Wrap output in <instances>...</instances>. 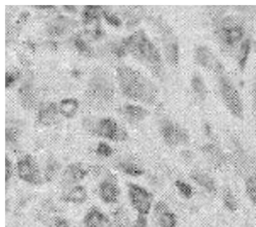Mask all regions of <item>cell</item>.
Instances as JSON below:
<instances>
[{"mask_svg":"<svg viewBox=\"0 0 256 227\" xmlns=\"http://www.w3.org/2000/svg\"><path fill=\"white\" fill-rule=\"evenodd\" d=\"M190 178L196 184L205 190L210 192L214 191V180L208 174L202 172H194L191 174Z\"/></svg>","mask_w":256,"mask_h":227,"instance_id":"cell-23","label":"cell"},{"mask_svg":"<svg viewBox=\"0 0 256 227\" xmlns=\"http://www.w3.org/2000/svg\"><path fill=\"white\" fill-rule=\"evenodd\" d=\"M220 96L228 111L233 116L240 118L244 114V106L240 94L231 80L220 75L218 82Z\"/></svg>","mask_w":256,"mask_h":227,"instance_id":"cell-7","label":"cell"},{"mask_svg":"<svg viewBox=\"0 0 256 227\" xmlns=\"http://www.w3.org/2000/svg\"><path fill=\"white\" fill-rule=\"evenodd\" d=\"M127 192L130 202L138 214L148 215L152 206V194L145 188L134 182L127 184Z\"/></svg>","mask_w":256,"mask_h":227,"instance_id":"cell-8","label":"cell"},{"mask_svg":"<svg viewBox=\"0 0 256 227\" xmlns=\"http://www.w3.org/2000/svg\"><path fill=\"white\" fill-rule=\"evenodd\" d=\"M147 216L138 214V216L134 220L133 227H148Z\"/></svg>","mask_w":256,"mask_h":227,"instance_id":"cell-30","label":"cell"},{"mask_svg":"<svg viewBox=\"0 0 256 227\" xmlns=\"http://www.w3.org/2000/svg\"><path fill=\"white\" fill-rule=\"evenodd\" d=\"M158 130L162 141L170 147L184 146L190 140L188 130L180 124L169 118H163L160 121Z\"/></svg>","mask_w":256,"mask_h":227,"instance_id":"cell-6","label":"cell"},{"mask_svg":"<svg viewBox=\"0 0 256 227\" xmlns=\"http://www.w3.org/2000/svg\"><path fill=\"white\" fill-rule=\"evenodd\" d=\"M190 88L194 96L200 100H204L208 94V88L206 80L199 72L195 71L190 79Z\"/></svg>","mask_w":256,"mask_h":227,"instance_id":"cell-21","label":"cell"},{"mask_svg":"<svg viewBox=\"0 0 256 227\" xmlns=\"http://www.w3.org/2000/svg\"><path fill=\"white\" fill-rule=\"evenodd\" d=\"M58 115V104L53 103L45 104L40 108L36 119L40 124L49 126L55 122Z\"/></svg>","mask_w":256,"mask_h":227,"instance_id":"cell-18","label":"cell"},{"mask_svg":"<svg viewBox=\"0 0 256 227\" xmlns=\"http://www.w3.org/2000/svg\"><path fill=\"white\" fill-rule=\"evenodd\" d=\"M126 55L150 68L160 64L162 54L153 40L143 30H138L122 39Z\"/></svg>","mask_w":256,"mask_h":227,"instance_id":"cell-2","label":"cell"},{"mask_svg":"<svg viewBox=\"0 0 256 227\" xmlns=\"http://www.w3.org/2000/svg\"><path fill=\"white\" fill-rule=\"evenodd\" d=\"M15 173V165L14 164L11 159L8 156L5 158V180L6 184L12 179Z\"/></svg>","mask_w":256,"mask_h":227,"instance_id":"cell-26","label":"cell"},{"mask_svg":"<svg viewBox=\"0 0 256 227\" xmlns=\"http://www.w3.org/2000/svg\"><path fill=\"white\" fill-rule=\"evenodd\" d=\"M116 167L122 174L132 177H139L145 173V170L142 165L130 158H125L118 160Z\"/></svg>","mask_w":256,"mask_h":227,"instance_id":"cell-19","label":"cell"},{"mask_svg":"<svg viewBox=\"0 0 256 227\" xmlns=\"http://www.w3.org/2000/svg\"><path fill=\"white\" fill-rule=\"evenodd\" d=\"M82 223L84 227H114L110 216L96 206H92L86 211Z\"/></svg>","mask_w":256,"mask_h":227,"instance_id":"cell-13","label":"cell"},{"mask_svg":"<svg viewBox=\"0 0 256 227\" xmlns=\"http://www.w3.org/2000/svg\"><path fill=\"white\" fill-rule=\"evenodd\" d=\"M216 34L220 42L229 49L238 48L244 39L246 30L242 22L233 16L222 18L216 28Z\"/></svg>","mask_w":256,"mask_h":227,"instance_id":"cell-3","label":"cell"},{"mask_svg":"<svg viewBox=\"0 0 256 227\" xmlns=\"http://www.w3.org/2000/svg\"><path fill=\"white\" fill-rule=\"evenodd\" d=\"M96 154L101 158H108L114 153L113 148L105 141H100L96 146L94 148Z\"/></svg>","mask_w":256,"mask_h":227,"instance_id":"cell-24","label":"cell"},{"mask_svg":"<svg viewBox=\"0 0 256 227\" xmlns=\"http://www.w3.org/2000/svg\"><path fill=\"white\" fill-rule=\"evenodd\" d=\"M124 120L130 125H137L144 121L150 112L144 105L135 102H126L120 108Z\"/></svg>","mask_w":256,"mask_h":227,"instance_id":"cell-12","label":"cell"},{"mask_svg":"<svg viewBox=\"0 0 256 227\" xmlns=\"http://www.w3.org/2000/svg\"><path fill=\"white\" fill-rule=\"evenodd\" d=\"M58 108L60 116L66 119L70 120L77 114L80 109V103L75 98L66 97L59 102Z\"/></svg>","mask_w":256,"mask_h":227,"instance_id":"cell-20","label":"cell"},{"mask_svg":"<svg viewBox=\"0 0 256 227\" xmlns=\"http://www.w3.org/2000/svg\"><path fill=\"white\" fill-rule=\"evenodd\" d=\"M88 172V168L80 162H72L67 165L60 178V184L62 190L80 184Z\"/></svg>","mask_w":256,"mask_h":227,"instance_id":"cell-11","label":"cell"},{"mask_svg":"<svg viewBox=\"0 0 256 227\" xmlns=\"http://www.w3.org/2000/svg\"><path fill=\"white\" fill-rule=\"evenodd\" d=\"M88 193L86 188L80 184L74 185L63 190L61 200L72 205H81L87 202Z\"/></svg>","mask_w":256,"mask_h":227,"instance_id":"cell-14","label":"cell"},{"mask_svg":"<svg viewBox=\"0 0 256 227\" xmlns=\"http://www.w3.org/2000/svg\"><path fill=\"white\" fill-rule=\"evenodd\" d=\"M248 194L252 199L256 202V176L249 178L246 182Z\"/></svg>","mask_w":256,"mask_h":227,"instance_id":"cell-27","label":"cell"},{"mask_svg":"<svg viewBox=\"0 0 256 227\" xmlns=\"http://www.w3.org/2000/svg\"><path fill=\"white\" fill-rule=\"evenodd\" d=\"M105 16L108 22L114 26L118 28L122 26V21L116 15L108 14Z\"/></svg>","mask_w":256,"mask_h":227,"instance_id":"cell-29","label":"cell"},{"mask_svg":"<svg viewBox=\"0 0 256 227\" xmlns=\"http://www.w3.org/2000/svg\"><path fill=\"white\" fill-rule=\"evenodd\" d=\"M154 208V214L158 227H178L176 214L164 202H158Z\"/></svg>","mask_w":256,"mask_h":227,"instance_id":"cell-15","label":"cell"},{"mask_svg":"<svg viewBox=\"0 0 256 227\" xmlns=\"http://www.w3.org/2000/svg\"><path fill=\"white\" fill-rule=\"evenodd\" d=\"M194 62L200 68L222 74L224 66L212 48L206 44L196 46L192 52Z\"/></svg>","mask_w":256,"mask_h":227,"instance_id":"cell-9","label":"cell"},{"mask_svg":"<svg viewBox=\"0 0 256 227\" xmlns=\"http://www.w3.org/2000/svg\"><path fill=\"white\" fill-rule=\"evenodd\" d=\"M162 47L166 58L173 64H176L179 59L180 47L176 37L170 32H166L162 37Z\"/></svg>","mask_w":256,"mask_h":227,"instance_id":"cell-16","label":"cell"},{"mask_svg":"<svg viewBox=\"0 0 256 227\" xmlns=\"http://www.w3.org/2000/svg\"><path fill=\"white\" fill-rule=\"evenodd\" d=\"M250 38H245L237 48L236 62L239 69L242 71L246 68L252 50Z\"/></svg>","mask_w":256,"mask_h":227,"instance_id":"cell-22","label":"cell"},{"mask_svg":"<svg viewBox=\"0 0 256 227\" xmlns=\"http://www.w3.org/2000/svg\"><path fill=\"white\" fill-rule=\"evenodd\" d=\"M96 193L99 199L106 204L117 202L120 196V189L115 177L110 174H106L99 180Z\"/></svg>","mask_w":256,"mask_h":227,"instance_id":"cell-10","label":"cell"},{"mask_svg":"<svg viewBox=\"0 0 256 227\" xmlns=\"http://www.w3.org/2000/svg\"><path fill=\"white\" fill-rule=\"evenodd\" d=\"M174 185L178 192L184 198L190 199L193 196V188L190 184L186 182L178 180L175 182Z\"/></svg>","mask_w":256,"mask_h":227,"instance_id":"cell-25","label":"cell"},{"mask_svg":"<svg viewBox=\"0 0 256 227\" xmlns=\"http://www.w3.org/2000/svg\"><path fill=\"white\" fill-rule=\"evenodd\" d=\"M90 88L94 92L106 94L111 92L114 88L113 79L106 74H98L89 80Z\"/></svg>","mask_w":256,"mask_h":227,"instance_id":"cell-17","label":"cell"},{"mask_svg":"<svg viewBox=\"0 0 256 227\" xmlns=\"http://www.w3.org/2000/svg\"><path fill=\"white\" fill-rule=\"evenodd\" d=\"M50 227H76L68 219L61 216L54 218L51 222Z\"/></svg>","mask_w":256,"mask_h":227,"instance_id":"cell-28","label":"cell"},{"mask_svg":"<svg viewBox=\"0 0 256 227\" xmlns=\"http://www.w3.org/2000/svg\"><path fill=\"white\" fill-rule=\"evenodd\" d=\"M14 165L15 173L23 182L36 186L44 182L43 172L32 155L25 154L20 156Z\"/></svg>","mask_w":256,"mask_h":227,"instance_id":"cell-5","label":"cell"},{"mask_svg":"<svg viewBox=\"0 0 256 227\" xmlns=\"http://www.w3.org/2000/svg\"><path fill=\"white\" fill-rule=\"evenodd\" d=\"M116 82L124 96L143 105L153 103L158 90L154 82L145 74L126 66L119 67Z\"/></svg>","mask_w":256,"mask_h":227,"instance_id":"cell-1","label":"cell"},{"mask_svg":"<svg viewBox=\"0 0 256 227\" xmlns=\"http://www.w3.org/2000/svg\"><path fill=\"white\" fill-rule=\"evenodd\" d=\"M86 126L92 134L109 141L124 142L129 137L126 129L115 119L110 116L100 118L90 122Z\"/></svg>","mask_w":256,"mask_h":227,"instance_id":"cell-4","label":"cell"}]
</instances>
